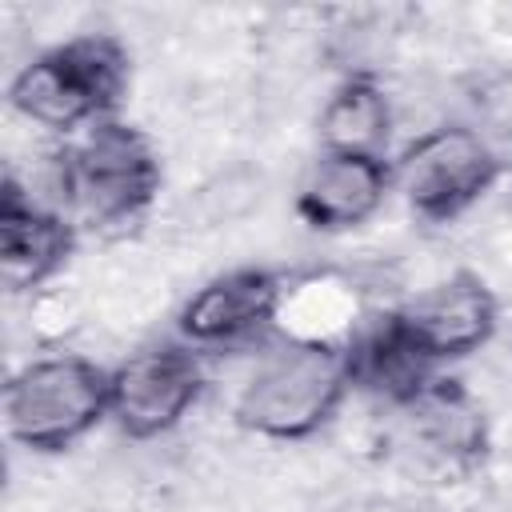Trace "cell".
I'll return each instance as SVG.
<instances>
[{"label":"cell","instance_id":"ba28073f","mask_svg":"<svg viewBox=\"0 0 512 512\" xmlns=\"http://www.w3.org/2000/svg\"><path fill=\"white\" fill-rule=\"evenodd\" d=\"M288 304V284L280 272L260 268V264H244L232 272L212 276L208 284H200L176 324L184 344L192 348H208V344H240L248 336H260L264 328H272L280 320Z\"/></svg>","mask_w":512,"mask_h":512},{"label":"cell","instance_id":"3957f363","mask_svg":"<svg viewBox=\"0 0 512 512\" xmlns=\"http://www.w3.org/2000/svg\"><path fill=\"white\" fill-rule=\"evenodd\" d=\"M352 388L348 340L288 336L244 380L236 424L264 440H304L336 416Z\"/></svg>","mask_w":512,"mask_h":512},{"label":"cell","instance_id":"52a82bcc","mask_svg":"<svg viewBox=\"0 0 512 512\" xmlns=\"http://www.w3.org/2000/svg\"><path fill=\"white\" fill-rule=\"evenodd\" d=\"M392 312L400 328L408 332V340L436 368L468 352H480L496 336V324H500L496 296L476 272H452Z\"/></svg>","mask_w":512,"mask_h":512},{"label":"cell","instance_id":"8fae6325","mask_svg":"<svg viewBox=\"0 0 512 512\" xmlns=\"http://www.w3.org/2000/svg\"><path fill=\"white\" fill-rule=\"evenodd\" d=\"M348 364L356 388H368L392 404H416L440 380V368L408 340L396 312L376 316L348 340Z\"/></svg>","mask_w":512,"mask_h":512},{"label":"cell","instance_id":"277c9868","mask_svg":"<svg viewBox=\"0 0 512 512\" xmlns=\"http://www.w3.org/2000/svg\"><path fill=\"white\" fill-rule=\"evenodd\" d=\"M112 416V368L60 352L12 372L4 384V428L32 452H64Z\"/></svg>","mask_w":512,"mask_h":512},{"label":"cell","instance_id":"8992f818","mask_svg":"<svg viewBox=\"0 0 512 512\" xmlns=\"http://www.w3.org/2000/svg\"><path fill=\"white\" fill-rule=\"evenodd\" d=\"M204 384L192 344H152L112 368V420L132 440H156L196 408Z\"/></svg>","mask_w":512,"mask_h":512},{"label":"cell","instance_id":"6da1fadb","mask_svg":"<svg viewBox=\"0 0 512 512\" xmlns=\"http://www.w3.org/2000/svg\"><path fill=\"white\" fill-rule=\"evenodd\" d=\"M164 184L160 152L136 124L104 120L76 132L52 160L56 208L84 232H128L136 228Z\"/></svg>","mask_w":512,"mask_h":512},{"label":"cell","instance_id":"7a4b0ae2","mask_svg":"<svg viewBox=\"0 0 512 512\" xmlns=\"http://www.w3.org/2000/svg\"><path fill=\"white\" fill-rule=\"evenodd\" d=\"M132 84V56L112 32H84L36 52L8 84L12 108L48 128L76 136L92 124L116 120Z\"/></svg>","mask_w":512,"mask_h":512},{"label":"cell","instance_id":"9c48e42d","mask_svg":"<svg viewBox=\"0 0 512 512\" xmlns=\"http://www.w3.org/2000/svg\"><path fill=\"white\" fill-rule=\"evenodd\" d=\"M80 228L56 208L36 200L12 172L0 180V280L8 292H36L60 276L76 252Z\"/></svg>","mask_w":512,"mask_h":512},{"label":"cell","instance_id":"5b68a950","mask_svg":"<svg viewBox=\"0 0 512 512\" xmlns=\"http://www.w3.org/2000/svg\"><path fill=\"white\" fill-rule=\"evenodd\" d=\"M500 172L504 164L488 136L468 124H440L392 160V192H400L420 220L444 224L484 200Z\"/></svg>","mask_w":512,"mask_h":512},{"label":"cell","instance_id":"30bf717a","mask_svg":"<svg viewBox=\"0 0 512 512\" xmlns=\"http://www.w3.org/2000/svg\"><path fill=\"white\" fill-rule=\"evenodd\" d=\"M392 192L388 156L320 152L296 188V216L312 232H352L372 220Z\"/></svg>","mask_w":512,"mask_h":512},{"label":"cell","instance_id":"7c38bea8","mask_svg":"<svg viewBox=\"0 0 512 512\" xmlns=\"http://www.w3.org/2000/svg\"><path fill=\"white\" fill-rule=\"evenodd\" d=\"M392 136V100L376 76H344L320 108V152L384 156Z\"/></svg>","mask_w":512,"mask_h":512}]
</instances>
